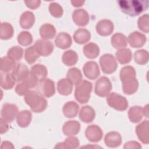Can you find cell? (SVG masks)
Segmentation results:
<instances>
[{
    "instance_id": "28",
    "label": "cell",
    "mask_w": 149,
    "mask_h": 149,
    "mask_svg": "<svg viewBox=\"0 0 149 149\" xmlns=\"http://www.w3.org/2000/svg\"><path fill=\"white\" fill-rule=\"evenodd\" d=\"M57 89L60 94L68 95L72 92L73 84L68 79H62L58 82Z\"/></svg>"
},
{
    "instance_id": "14",
    "label": "cell",
    "mask_w": 149,
    "mask_h": 149,
    "mask_svg": "<svg viewBox=\"0 0 149 149\" xmlns=\"http://www.w3.org/2000/svg\"><path fill=\"white\" fill-rule=\"evenodd\" d=\"M73 22L79 26H85L89 22V15L83 9H78L73 11L72 14Z\"/></svg>"
},
{
    "instance_id": "47",
    "label": "cell",
    "mask_w": 149,
    "mask_h": 149,
    "mask_svg": "<svg viewBox=\"0 0 149 149\" xmlns=\"http://www.w3.org/2000/svg\"><path fill=\"white\" fill-rule=\"evenodd\" d=\"M24 3L27 7L31 9H36L38 8L41 3V1L39 0H31V1H25Z\"/></svg>"
},
{
    "instance_id": "2",
    "label": "cell",
    "mask_w": 149,
    "mask_h": 149,
    "mask_svg": "<svg viewBox=\"0 0 149 149\" xmlns=\"http://www.w3.org/2000/svg\"><path fill=\"white\" fill-rule=\"evenodd\" d=\"M118 3L123 13L132 17L139 15L148 8L147 0H120Z\"/></svg>"
},
{
    "instance_id": "27",
    "label": "cell",
    "mask_w": 149,
    "mask_h": 149,
    "mask_svg": "<svg viewBox=\"0 0 149 149\" xmlns=\"http://www.w3.org/2000/svg\"><path fill=\"white\" fill-rule=\"evenodd\" d=\"M84 55L89 59H95L100 54L99 47L95 43L90 42L84 46L83 48Z\"/></svg>"
},
{
    "instance_id": "45",
    "label": "cell",
    "mask_w": 149,
    "mask_h": 149,
    "mask_svg": "<svg viewBox=\"0 0 149 149\" xmlns=\"http://www.w3.org/2000/svg\"><path fill=\"white\" fill-rule=\"evenodd\" d=\"M22 81L24 83L29 87L30 89L36 87V86L37 84V83L38 82L37 79L31 73L30 71L26 75V76L25 77V78L23 79Z\"/></svg>"
},
{
    "instance_id": "20",
    "label": "cell",
    "mask_w": 149,
    "mask_h": 149,
    "mask_svg": "<svg viewBox=\"0 0 149 149\" xmlns=\"http://www.w3.org/2000/svg\"><path fill=\"white\" fill-rule=\"evenodd\" d=\"M35 22V16L30 11H26L23 12L20 17V25L24 29H29L31 28Z\"/></svg>"
},
{
    "instance_id": "38",
    "label": "cell",
    "mask_w": 149,
    "mask_h": 149,
    "mask_svg": "<svg viewBox=\"0 0 149 149\" xmlns=\"http://www.w3.org/2000/svg\"><path fill=\"white\" fill-rule=\"evenodd\" d=\"M16 64L15 61L8 56L2 57L1 59V70L5 73L12 72L15 68Z\"/></svg>"
},
{
    "instance_id": "1",
    "label": "cell",
    "mask_w": 149,
    "mask_h": 149,
    "mask_svg": "<svg viewBox=\"0 0 149 149\" xmlns=\"http://www.w3.org/2000/svg\"><path fill=\"white\" fill-rule=\"evenodd\" d=\"M120 79L122 83L123 91L125 94L131 95L138 90L139 82L136 79L134 68L130 66L123 67L119 73Z\"/></svg>"
},
{
    "instance_id": "3",
    "label": "cell",
    "mask_w": 149,
    "mask_h": 149,
    "mask_svg": "<svg viewBox=\"0 0 149 149\" xmlns=\"http://www.w3.org/2000/svg\"><path fill=\"white\" fill-rule=\"evenodd\" d=\"M24 101L34 112H41L47 107V100L40 93L34 90H29L24 95Z\"/></svg>"
},
{
    "instance_id": "34",
    "label": "cell",
    "mask_w": 149,
    "mask_h": 149,
    "mask_svg": "<svg viewBox=\"0 0 149 149\" xmlns=\"http://www.w3.org/2000/svg\"><path fill=\"white\" fill-rule=\"evenodd\" d=\"M80 142L77 137L70 136L67 138L63 142L58 143L55 146V148H66L74 149L77 148L79 146Z\"/></svg>"
},
{
    "instance_id": "49",
    "label": "cell",
    "mask_w": 149,
    "mask_h": 149,
    "mask_svg": "<svg viewBox=\"0 0 149 149\" xmlns=\"http://www.w3.org/2000/svg\"><path fill=\"white\" fill-rule=\"evenodd\" d=\"M124 148H141V146L140 145V144L134 141H128L123 146Z\"/></svg>"
},
{
    "instance_id": "15",
    "label": "cell",
    "mask_w": 149,
    "mask_h": 149,
    "mask_svg": "<svg viewBox=\"0 0 149 149\" xmlns=\"http://www.w3.org/2000/svg\"><path fill=\"white\" fill-rule=\"evenodd\" d=\"M147 41L146 36L139 31H133L130 33L127 38V42L133 48L143 47Z\"/></svg>"
},
{
    "instance_id": "5",
    "label": "cell",
    "mask_w": 149,
    "mask_h": 149,
    "mask_svg": "<svg viewBox=\"0 0 149 149\" xmlns=\"http://www.w3.org/2000/svg\"><path fill=\"white\" fill-rule=\"evenodd\" d=\"M107 101L109 106L118 111H123L128 107V102L126 98L114 92L107 95Z\"/></svg>"
},
{
    "instance_id": "30",
    "label": "cell",
    "mask_w": 149,
    "mask_h": 149,
    "mask_svg": "<svg viewBox=\"0 0 149 149\" xmlns=\"http://www.w3.org/2000/svg\"><path fill=\"white\" fill-rule=\"evenodd\" d=\"M14 79L11 73H1V86L5 90L12 89L15 84Z\"/></svg>"
},
{
    "instance_id": "19",
    "label": "cell",
    "mask_w": 149,
    "mask_h": 149,
    "mask_svg": "<svg viewBox=\"0 0 149 149\" xmlns=\"http://www.w3.org/2000/svg\"><path fill=\"white\" fill-rule=\"evenodd\" d=\"M95 117V112L94 109L89 105L82 107L79 112V118L83 122L90 123Z\"/></svg>"
},
{
    "instance_id": "6",
    "label": "cell",
    "mask_w": 149,
    "mask_h": 149,
    "mask_svg": "<svg viewBox=\"0 0 149 149\" xmlns=\"http://www.w3.org/2000/svg\"><path fill=\"white\" fill-rule=\"evenodd\" d=\"M100 64L102 72L105 74H111L115 72L118 68L115 58L110 54H105L100 58Z\"/></svg>"
},
{
    "instance_id": "8",
    "label": "cell",
    "mask_w": 149,
    "mask_h": 149,
    "mask_svg": "<svg viewBox=\"0 0 149 149\" xmlns=\"http://www.w3.org/2000/svg\"><path fill=\"white\" fill-rule=\"evenodd\" d=\"M34 47L40 56H49L54 50L53 44L46 40H37L34 44Z\"/></svg>"
},
{
    "instance_id": "42",
    "label": "cell",
    "mask_w": 149,
    "mask_h": 149,
    "mask_svg": "<svg viewBox=\"0 0 149 149\" xmlns=\"http://www.w3.org/2000/svg\"><path fill=\"white\" fill-rule=\"evenodd\" d=\"M17 41L19 44L23 46H28L33 42V37L30 32L23 31L20 33L17 36Z\"/></svg>"
},
{
    "instance_id": "46",
    "label": "cell",
    "mask_w": 149,
    "mask_h": 149,
    "mask_svg": "<svg viewBox=\"0 0 149 149\" xmlns=\"http://www.w3.org/2000/svg\"><path fill=\"white\" fill-rule=\"evenodd\" d=\"M29 90L30 88H29V87L23 81L18 83L15 88L16 93H17V94L20 96L24 95Z\"/></svg>"
},
{
    "instance_id": "41",
    "label": "cell",
    "mask_w": 149,
    "mask_h": 149,
    "mask_svg": "<svg viewBox=\"0 0 149 149\" xmlns=\"http://www.w3.org/2000/svg\"><path fill=\"white\" fill-rule=\"evenodd\" d=\"M40 55L37 52L34 45L27 48L25 50L24 58L27 63L31 64L36 61V60L39 58Z\"/></svg>"
},
{
    "instance_id": "26",
    "label": "cell",
    "mask_w": 149,
    "mask_h": 149,
    "mask_svg": "<svg viewBox=\"0 0 149 149\" xmlns=\"http://www.w3.org/2000/svg\"><path fill=\"white\" fill-rule=\"evenodd\" d=\"M91 38L90 31L86 29H79L73 34L74 41L79 44H83L88 42Z\"/></svg>"
},
{
    "instance_id": "36",
    "label": "cell",
    "mask_w": 149,
    "mask_h": 149,
    "mask_svg": "<svg viewBox=\"0 0 149 149\" xmlns=\"http://www.w3.org/2000/svg\"><path fill=\"white\" fill-rule=\"evenodd\" d=\"M42 94L47 98L51 97L55 94V87L54 82L52 80L49 79H45L43 81L42 85Z\"/></svg>"
},
{
    "instance_id": "35",
    "label": "cell",
    "mask_w": 149,
    "mask_h": 149,
    "mask_svg": "<svg viewBox=\"0 0 149 149\" xmlns=\"http://www.w3.org/2000/svg\"><path fill=\"white\" fill-rule=\"evenodd\" d=\"M116 57L120 63L126 64L131 61L132 53L129 48L119 49L116 52Z\"/></svg>"
},
{
    "instance_id": "51",
    "label": "cell",
    "mask_w": 149,
    "mask_h": 149,
    "mask_svg": "<svg viewBox=\"0 0 149 149\" xmlns=\"http://www.w3.org/2000/svg\"><path fill=\"white\" fill-rule=\"evenodd\" d=\"M71 3L74 7H80L83 5L84 1H71Z\"/></svg>"
},
{
    "instance_id": "39",
    "label": "cell",
    "mask_w": 149,
    "mask_h": 149,
    "mask_svg": "<svg viewBox=\"0 0 149 149\" xmlns=\"http://www.w3.org/2000/svg\"><path fill=\"white\" fill-rule=\"evenodd\" d=\"M148 52L145 49H139L135 52L134 59L136 63L139 65H145L148 61Z\"/></svg>"
},
{
    "instance_id": "43",
    "label": "cell",
    "mask_w": 149,
    "mask_h": 149,
    "mask_svg": "<svg viewBox=\"0 0 149 149\" xmlns=\"http://www.w3.org/2000/svg\"><path fill=\"white\" fill-rule=\"evenodd\" d=\"M137 26L141 31L146 33L149 32V16L148 14H144L139 18Z\"/></svg>"
},
{
    "instance_id": "29",
    "label": "cell",
    "mask_w": 149,
    "mask_h": 149,
    "mask_svg": "<svg viewBox=\"0 0 149 149\" xmlns=\"http://www.w3.org/2000/svg\"><path fill=\"white\" fill-rule=\"evenodd\" d=\"M112 45L116 49H122L127 46V40L126 37L120 33L114 34L111 39Z\"/></svg>"
},
{
    "instance_id": "7",
    "label": "cell",
    "mask_w": 149,
    "mask_h": 149,
    "mask_svg": "<svg viewBox=\"0 0 149 149\" xmlns=\"http://www.w3.org/2000/svg\"><path fill=\"white\" fill-rule=\"evenodd\" d=\"M112 87L109 79L105 76H102L96 81L94 91L98 96L104 97L110 93Z\"/></svg>"
},
{
    "instance_id": "17",
    "label": "cell",
    "mask_w": 149,
    "mask_h": 149,
    "mask_svg": "<svg viewBox=\"0 0 149 149\" xmlns=\"http://www.w3.org/2000/svg\"><path fill=\"white\" fill-rule=\"evenodd\" d=\"M106 146L110 148L119 147L122 143L121 135L116 132H110L106 134L104 139Z\"/></svg>"
},
{
    "instance_id": "13",
    "label": "cell",
    "mask_w": 149,
    "mask_h": 149,
    "mask_svg": "<svg viewBox=\"0 0 149 149\" xmlns=\"http://www.w3.org/2000/svg\"><path fill=\"white\" fill-rule=\"evenodd\" d=\"M148 126V120H145L140 124L137 125L136 127V133L137 137L143 143L146 144H148L149 142Z\"/></svg>"
},
{
    "instance_id": "10",
    "label": "cell",
    "mask_w": 149,
    "mask_h": 149,
    "mask_svg": "<svg viewBox=\"0 0 149 149\" xmlns=\"http://www.w3.org/2000/svg\"><path fill=\"white\" fill-rule=\"evenodd\" d=\"M84 76L90 80L96 79L100 74L98 64L94 61L87 62L83 67Z\"/></svg>"
},
{
    "instance_id": "21",
    "label": "cell",
    "mask_w": 149,
    "mask_h": 149,
    "mask_svg": "<svg viewBox=\"0 0 149 149\" xmlns=\"http://www.w3.org/2000/svg\"><path fill=\"white\" fill-rule=\"evenodd\" d=\"M30 71L26 65L23 63L17 64L14 70L11 72L16 81H22Z\"/></svg>"
},
{
    "instance_id": "52",
    "label": "cell",
    "mask_w": 149,
    "mask_h": 149,
    "mask_svg": "<svg viewBox=\"0 0 149 149\" xmlns=\"http://www.w3.org/2000/svg\"><path fill=\"white\" fill-rule=\"evenodd\" d=\"M143 113L146 117H148V105H147L143 109Z\"/></svg>"
},
{
    "instance_id": "16",
    "label": "cell",
    "mask_w": 149,
    "mask_h": 149,
    "mask_svg": "<svg viewBox=\"0 0 149 149\" xmlns=\"http://www.w3.org/2000/svg\"><path fill=\"white\" fill-rule=\"evenodd\" d=\"M55 44L58 48L65 49L71 46L72 40L70 36L68 33L61 32L56 36L55 39Z\"/></svg>"
},
{
    "instance_id": "22",
    "label": "cell",
    "mask_w": 149,
    "mask_h": 149,
    "mask_svg": "<svg viewBox=\"0 0 149 149\" xmlns=\"http://www.w3.org/2000/svg\"><path fill=\"white\" fill-rule=\"evenodd\" d=\"M79 110L78 104L74 101H71L66 102L63 107V113L68 118H73L77 116Z\"/></svg>"
},
{
    "instance_id": "4",
    "label": "cell",
    "mask_w": 149,
    "mask_h": 149,
    "mask_svg": "<svg viewBox=\"0 0 149 149\" xmlns=\"http://www.w3.org/2000/svg\"><path fill=\"white\" fill-rule=\"evenodd\" d=\"M92 83L87 80H83L76 86L74 91V97L80 104L87 103L90 98L92 91Z\"/></svg>"
},
{
    "instance_id": "9",
    "label": "cell",
    "mask_w": 149,
    "mask_h": 149,
    "mask_svg": "<svg viewBox=\"0 0 149 149\" xmlns=\"http://www.w3.org/2000/svg\"><path fill=\"white\" fill-rule=\"evenodd\" d=\"M18 114L17 106L13 104L5 103L1 109V118L8 122H12Z\"/></svg>"
},
{
    "instance_id": "23",
    "label": "cell",
    "mask_w": 149,
    "mask_h": 149,
    "mask_svg": "<svg viewBox=\"0 0 149 149\" xmlns=\"http://www.w3.org/2000/svg\"><path fill=\"white\" fill-rule=\"evenodd\" d=\"M31 73L35 76L38 82L43 81L47 75L48 71L47 68L42 64H36L31 68Z\"/></svg>"
},
{
    "instance_id": "31",
    "label": "cell",
    "mask_w": 149,
    "mask_h": 149,
    "mask_svg": "<svg viewBox=\"0 0 149 149\" xmlns=\"http://www.w3.org/2000/svg\"><path fill=\"white\" fill-rule=\"evenodd\" d=\"M78 60V55L73 50L70 49L63 52L62 56L63 63L68 66L74 65Z\"/></svg>"
},
{
    "instance_id": "24",
    "label": "cell",
    "mask_w": 149,
    "mask_h": 149,
    "mask_svg": "<svg viewBox=\"0 0 149 149\" xmlns=\"http://www.w3.org/2000/svg\"><path fill=\"white\" fill-rule=\"evenodd\" d=\"M31 113L29 110H23L19 112L16 116L17 125L21 127H26L31 123Z\"/></svg>"
},
{
    "instance_id": "33",
    "label": "cell",
    "mask_w": 149,
    "mask_h": 149,
    "mask_svg": "<svg viewBox=\"0 0 149 149\" xmlns=\"http://www.w3.org/2000/svg\"><path fill=\"white\" fill-rule=\"evenodd\" d=\"M143 108L139 106L131 107L128 111V117L130 122L138 123L143 118Z\"/></svg>"
},
{
    "instance_id": "40",
    "label": "cell",
    "mask_w": 149,
    "mask_h": 149,
    "mask_svg": "<svg viewBox=\"0 0 149 149\" xmlns=\"http://www.w3.org/2000/svg\"><path fill=\"white\" fill-rule=\"evenodd\" d=\"M23 49L22 47L19 46L12 47L8 50L7 52L8 56L15 61L21 60L23 57Z\"/></svg>"
},
{
    "instance_id": "18",
    "label": "cell",
    "mask_w": 149,
    "mask_h": 149,
    "mask_svg": "<svg viewBox=\"0 0 149 149\" xmlns=\"http://www.w3.org/2000/svg\"><path fill=\"white\" fill-rule=\"evenodd\" d=\"M80 130V124L77 120H68L65 122L62 127L64 134L68 136H72L79 133Z\"/></svg>"
},
{
    "instance_id": "12",
    "label": "cell",
    "mask_w": 149,
    "mask_h": 149,
    "mask_svg": "<svg viewBox=\"0 0 149 149\" xmlns=\"http://www.w3.org/2000/svg\"><path fill=\"white\" fill-rule=\"evenodd\" d=\"M103 132L101 129L96 125L87 126L85 131L86 138L91 142H98L102 137Z\"/></svg>"
},
{
    "instance_id": "48",
    "label": "cell",
    "mask_w": 149,
    "mask_h": 149,
    "mask_svg": "<svg viewBox=\"0 0 149 149\" xmlns=\"http://www.w3.org/2000/svg\"><path fill=\"white\" fill-rule=\"evenodd\" d=\"M0 132L1 134H3L6 133L9 129V126H8V122L5 120L4 119L2 118H1L0 119Z\"/></svg>"
},
{
    "instance_id": "32",
    "label": "cell",
    "mask_w": 149,
    "mask_h": 149,
    "mask_svg": "<svg viewBox=\"0 0 149 149\" xmlns=\"http://www.w3.org/2000/svg\"><path fill=\"white\" fill-rule=\"evenodd\" d=\"M66 77L73 84L76 86L82 81V74L80 70L77 68H72L69 69L68 71Z\"/></svg>"
},
{
    "instance_id": "50",
    "label": "cell",
    "mask_w": 149,
    "mask_h": 149,
    "mask_svg": "<svg viewBox=\"0 0 149 149\" xmlns=\"http://www.w3.org/2000/svg\"><path fill=\"white\" fill-rule=\"evenodd\" d=\"M1 147L2 148H13L14 146L10 142L5 141L2 143Z\"/></svg>"
},
{
    "instance_id": "37",
    "label": "cell",
    "mask_w": 149,
    "mask_h": 149,
    "mask_svg": "<svg viewBox=\"0 0 149 149\" xmlns=\"http://www.w3.org/2000/svg\"><path fill=\"white\" fill-rule=\"evenodd\" d=\"M14 30L12 26L7 22H2L1 24L0 38L2 40H8L12 37Z\"/></svg>"
},
{
    "instance_id": "25",
    "label": "cell",
    "mask_w": 149,
    "mask_h": 149,
    "mask_svg": "<svg viewBox=\"0 0 149 149\" xmlns=\"http://www.w3.org/2000/svg\"><path fill=\"white\" fill-rule=\"evenodd\" d=\"M40 34L43 40L52 39L56 34L55 27L51 24L45 23L42 24L40 28Z\"/></svg>"
},
{
    "instance_id": "11",
    "label": "cell",
    "mask_w": 149,
    "mask_h": 149,
    "mask_svg": "<svg viewBox=\"0 0 149 149\" xmlns=\"http://www.w3.org/2000/svg\"><path fill=\"white\" fill-rule=\"evenodd\" d=\"M113 23L108 19L100 20L95 26L97 33L101 36H108L111 35L113 31Z\"/></svg>"
},
{
    "instance_id": "44",
    "label": "cell",
    "mask_w": 149,
    "mask_h": 149,
    "mask_svg": "<svg viewBox=\"0 0 149 149\" xmlns=\"http://www.w3.org/2000/svg\"><path fill=\"white\" fill-rule=\"evenodd\" d=\"M49 11L52 16L56 18L61 17L63 12L62 7L56 2H52L49 4Z\"/></svg>"
}]
</instances>
